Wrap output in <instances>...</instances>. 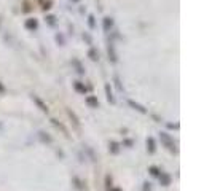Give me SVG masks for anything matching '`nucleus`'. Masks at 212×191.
I'll return each mask as SVG.
<instances>
[{
	"mask_svg": "<svg viewBox=\"0 0 212 191\" xmlns=\"http://www.w3.org/2000/svg\"><path fill=\"white\" fill-rule=\"evenodd\" d=\"M26 27H27V29H35V27H37V21L35 19H29L26 22Z\"/></svg>",
	"mask_w": 212,
	"mask_h": 191,
	"instance_id": "f03ea898",
	"label": "nucleus"
},
{
	"mask_svg": "<svg viewBox=\"0 0 212 191\" xmlns=\"http://www.w3.org/2000/svg\"><path fill=\"white\" fill-rule=\"evenodd\" d=\"M75 88H77V91H80V92H85V86L83 85H80V83H75Z\"/></svg>",
	"mask_w": 212,
	"mask_h": 191,
	"instance_id": "6e6552de",
	"label": "nucleus"
},
{
	"mask_svg": "<svg viewBox=\"0 0 212 191\" xmlns=\"http://www.w3.org/2000/svg\"><path fill=\"white\" fill-rule=\"evenodd\" d=\"M88 104H89V105H93V107H97L99 102H97V100L94 99V97H88Z\"/></svg>",
	"mask_w": 212,
	"mask_h": 191,
	"instance_id": "423d86ee",
	"label": "nucleus"
},
{
	"mask_svg": "<svg viewBox=\"0 0 212 191\" xmlns=\"http://www.w3.org/2000/svg\"><path fill=\"white\" fill-rule=\"evenodd\" d=\"M110 27H112V19L110 18H104V30L109 32Z\"/></svg>",
	"mask_w": 212,
	"mask_h": 191,
	"instance_id": "7ed1b4c3",
	"label": "nucleus"
},
{
	"mask_svg": "<svg viewBox=\"0 0 212 191\" xmlns=\"http://www.w3.org/2000/svg\"><path fill=\"white\" fill-rule=\"evenodd\" d=\"M147 145H148L150 151H155V143H153V139H148V140H147Z\"/></svg>",
	"mask_w": 212,
	"mask_h": 191,
	"instance_id": "0eeeda50",
	"label": "nucleus"
},
{
	"mask_svg": "<svg viewBox=\"0 0 212 191\" xmlns=\"http://www.w3.org/2000/svg\"><path fill=\"white\" fill-rule=\"evenodd\" d=\"M161 139H163V140H164V143H166V145H169V148L172 150V147H174V143H172V142H171V139H169V137H167V136H166V134H161Z\"/></svg>",
	"mask_w": 212,
	"mask_h": 191,
	"instance_id": "f257e3e1",
	"label": "nucleus"
},
{
	"mask_svg": "<svg viewBox=\"0 0 212 191\" xmlns=\"http://www.w3.org/2000/svg\"><path fill=\"white\" fill-rule=\"evenodd\" d=\"M152 174H153V175H158V169H156V167H152Z\"/></svg>",
	"mask_w": 212,
	"mask_h": 191,
	"instance_id": "9d476101",
	"label": "nucleus"
},
{
	"mask_svg": "<svg viewBox=\"0 0 212 191\" xmlns=\"http://www.w3.org/2000/svg\"><path fill=\"white\" fill-rule=\"evenodd\" d=\"M89 56H91V59H93V61H96V59H97V54H96V51H93V49L89 51Z\"/></svg>",
	"mask_w": 212,
	"mask_h": 191,
	"instance_id": "1a4fd4ad",
	"label": "nucleus"
},
{
	"mask_svg": "<svg viewBox=\"0 0 212 191\" xmlns=\"http://www.w3.org/2000/svg\"><path fill=\"white\" fill-rule=\"evenodd\" d=\"M161 182H163V185H169V182H171V178H169V175H166V174H161Z\"/></svg>",
	"mask_w": 212,
	"mask_h": 191,
	"instance_id": "20e7f679",
	"label": "nucleus"
},
{
	"mask_svg": "<svg viewBox=\"0 0 212 191\" xmlns=\"http://www.w3.org/2000/svg\"><path fill=\"white\" fill-rule=\"evenodd\" d=\"M33 99H35V102H37L38 105H40V108H42L43 111H46V110H48V108H46V105H43V102H42V100L38 99V97H33Z\"/></svg>",
	"mask_w": 212,
	"mask_h": 191,
	"instance_id": "39448f33",
	"label": "nucleus"
}]
</instances>
